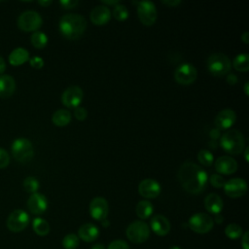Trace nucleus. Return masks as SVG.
I'll return each mask as SVG.
<instances>
[{
	"mask_svg": "<svg viewBox=\"0 0 249 249\" xmlns=\"http://www.w3.org/2000/svg\"><path fill=\"white\" fill-rule=\"evenodd\" d=\"M221 147L231 155H238L245 149V140L243 134L237 129H229L220 140Z\"/></svg>",
	"mask_w": 249,
	"mask_h": 249,
	"instance_id": "7ed1b4c3",
	"label": "nucleus"
},
{
	"mask_svg": "<svg viewBox=\"0 0 249 249\" xmlns=\"http://www.w3.org/2000/svg\"><path fill=\"white\" fill-rule=\"evenodd\" d=\"M241 41L245 44H248L249 43V32L245 31L242 35H241Z\"/></svg>",
	"mask_w": 249,
	"mask_h": 249,
	"instance_id": "c03bdc74",
	"label": "nucleus"
},
{
	"mask_svg": "<svg viewBox=\"0 0 249 249\" xmlns=\"http://www.w3.org/2000/svg\"><path fill=\"white\" fill-rule=\"evenodd\" d=\"M177 176L183 189L193 195L201 193L208 181L206 171L192 161L184 162L180 166Z\"/></svg>",
	"mask_w": 249,
	"mask_h": 249,
	"instance_id": "f257e3e1",
	"label": "nucleus"
},
{
	"mask_svg": "<svg viewBox=\"0 0 249 249\" xmlns=\"http://www.w3.org/2000/svg\"><path fill=\"white\" fill-rule=\"evenodd\" d=\"M52 121L57 126L67 125L71 121V113L66 109H58L53 114Z\"/></svg>",
	"mask_w": 249,
	"mask_h": 249,
	"instance_id": "393cba45",
	"label": "nucleus"
},
{
	"mask_svg": "<svg viewBox=\"0 0 249 249\" xmlns=\"http://www.w3.org/2000/svg\"><path fill=\"white\" fill-rule=\"evenodd\" d=\"M210 135H211V137H212V138L216 139V138H218V137H219V135H220V130H219L218 128H216V129H212V131L210 132Z\"/></svg>",
	"mask_w": 249,
	"mask_h": 249,
	"instance_id": "49530a36",
	"label": "nucleus"
},
{
	"mask_svg": "<svg viewBox=\"0 0 249 249\" xmlns=\"http://www.w3.org/2000/svg\"><path fill=\"white\" fill-rule=\"evenodd\" d=\"M12 154L14 159L21 163L28 162L34 156V149L32 143L23 137L17 138L12 143Z\"/></svg>",
	"mask_w": 249,
	"mask_h": 249,
	"instance_id": "20e7f679",
	"label": "nucleus"
},
{
	"mask_svg": "<svg viewBox=\"0 0 249 249\" xmlns=\"http://www.w3.org/2000/svg\"><path fill=\"white\" fill-rule=\"evenodd\" d=\"M43 23L41 16L35 11H25L18 18V26L25 32L36 31Z\"/></svg>",
	"mask_w": 249,
	"mask_h": 249,
	"instance_id": "0eeeda50",
	"label": "nucleus"
},
{
	"mask_svg": "<svg viewBox=\"0 0 249 249\" xmlns=\"http://www.w3.org/2000/svg\"><path fill=\"white\" fill-rule=\"evenodd\" d=\"M216 217H215V221L217 222V223H222V221H223V217L221 216V214H217V215H215Z\"/></svg>",
	"mask_w": 249,
	"mask_h": 249,
	"instance_id": "3c124183",
	"label": "nucleus"
},
{
	"mask_svg": "<svg viewBox=\"0 0 249 249\" xmlns=\"http://www.w3.org/2000/svg\"><path fill=\"white\" fill-rule=\"evenodd\" d=\"M83 99V90L78 86L68 87L61 95V102L67 108H77Z\"/></svg>",
	"mask_w": 249,
	"mask_h": 249,
	"instance_id": "f8f14e48",
	"label": "nucleus"
},
{
	"mask_svg": "<svg viewBox=\"0 0 249 249\" xmlns=\"http://www.w3.org/2000/svg\"><path fill=\"white\" fill-rule=\"evenodd\" d=\"M29 223L28 214L22 209L14 210L7 219V228L14 232L23 231Z\"/></svg>",
	"mask_w": 249,
	"mask_h": 249,
	"instance_id": "9d476101",
	"label": "nucleus"
},
{
	"mask_svg": "<svg viewBox=\"0 0 249 249\" xmlns=\"http://www.w3.org/2000/svg\"><path fill=\"white\" fill-rule=\"evenodd\" d=\"M136 214L141 219H147L149 218L153 211L154 207L153 204L148 200H140L136 205Z\"/></svg>",
	"mask_w": 249,
	"mask_h": 249,
	"instance_id": "a878e982",
	"label": "nucleus"
},
{
	"mask_svg": "<svg viewBox=\"0 0 249 249\" xmlns=\"http://www.w3.org/2000/svg\"><path fill=\"white\" fill-rule=\"evenodd\" d=\"M151 229L156 234L163 236L169 232L170 223L163 215L157 214L151 219Z\"/></svg>",
	"mask_w": 249,
	"mask_h": 249,
	"instance_id": "6ab92c4d",
	"label": "nucleus"
},
{
	"mask_svg": "<svg viewBox=\"0 0 249 249\" xmlns=\"http://www.w3.org/2000/svg\"><path fill=\"white\" fill-rule=\"evenodd\" d=\"M214 220L206 213H196L188 222L189 228L197 233H206L213 228Z\"/></svg>",
	"mask_w": 249,
	"mask_h": 249,
	"instance_id": "6e6552de",
	"label": "nucleus"
},
{
	"mask_svg": "<svg viewBox=\"0 0 249 249\" xmlns=\"http://www.w3.org/2000/svg\"><path fill=\"white\" fill-rule=\"evenodd\" d=\"M224 191L230 197H240L246 193L247 184L241 178H232L225 183Z\"/></svg>",
	"mask_w": 249,
	"mask_h": 249,
	"instance_id": "ddd939ff",
	"label": "nucleus"
},
{
	"mask_svg": "<svg viewBox=\"0 0 249 249\" xmlns=\"http://www.w3.org/2000/svg\"><path fill=\"white\" fill-rule=\"evenodd\" d=\"M226 81L230 86H234L237 83V76L234 74H229L226 78Z\"/></svg>",
	"mask_w": 249,
	"mask_h": 249,
	"instance_id": "79ce46f5",
	"label": "nucleus"
},
{
	"mask_svg": "<svg viewBox=\"0 0 249 249\" xmlns=\"http://www.w3.org/2000/svg\"><path fill=\"white\" fill-rule=\"evenodd\" d=\"M79 245V237L74 233L66 234L62 239V246L65 249H76Z\"/></svg>",
	"mask_w": 249,
	"mask_h": 249,
	"instance_id": "2f4dec72",
	"label": "nucleus"
},
{
	"mask_svg": "<svg viewBox=\"0 0 249 249\" xmlns=\"http://www.w3.org/2000/svg\"><path fill=\"white\" fill-rule=\"evenodd\" d=\"M209 181H210V184L215 188H222L226 183L223 176L219 174H212L209 178Z\"/></svg>",
	"mask_w": 249,
	"mask_h": 249,
	"instance_id": "f704fd0d",
	"label": "nucleus"
},
{
	"mask_svg": "<svg viewBox=\"0 0 249 249\" xmlns=\"http://www.w3.org/2000/svg\"><path fill=\"white\" fill-rule=\"evenodd\" d=\"M74 116L77 120L79 121H84L87 119V116H88V112L85 108L83 107H80L78 106L77 108L74 109Z\"/></svg>",
	"mask_w": 249,
	"mask_h": 249,
	"instance_id": "4c0bfd02",
	"label": "nucleus"
},
{
	"mask_svg": "<svg viewBox=\"0 0 249 249\" xmlns=\"http://www.w3.org/2000/svg\"><path fill=\"white\" fill-rule=\"evenodd\" d=\"M90 249H105V247H104V245H103V244L96 243V244H94L93 246H91V248H90Z\"/></svg>",
	"mask_w": 249,
	"mask_h": 249,
	"instance_id": "09e8293b",
	"label": "nucleus"
},
{
	"mask_svg": "<svg viewBox=\"0 0 249 249\" xmlns=\"http://www.w3.org/2000/svg\"><path fill=\"white\" fill-rule=\"evenodd\" d=\"M109 207L108 202L104 197H94L89 204V213L90 216L97 221H103L108 215Z\"/></svg>",
	"mask_w": 249,
	"mask_h": 249,
	"instance_id": "4468645a",
	"label": "nucleus"
},
{
	"mask_svg": "<svg viewBox=\"0 0 249 249\" xmlns=\"http://www.w3.org/2000/svg\"><path fill=\"white\" fill-rule=\"evenodd\" d=\"M248 235H249V232H248V231H245V232L241 235V247H242V249H249Z\"/></svg>",
	"mask_w": 249,
	"mask_h": 249,
	"instance_id": "a19ab883",
	"label": "nucleus"
},
{
	"mask_svg": "<svg viewBox=\"0 0 249 249\" xmlns=\"http://www.w3.org/2000/svg\"><path fill=\"white\" fill-rule=\"evenodd\" d=\"M248 87H249V83H248V82H246V83H245V85H244V92H245V94H246V95H248V94H249Z\"/></svg>",
	"mask_w": 249,
	"mask_h": 249,
	"instance_id": "603ef678",
	"label": "nucleus"
},
{
	"mask_svg": "<svg viewBox=\"0 0 249 249\" xmlns=\"http://www.w3.org/2000/svg\"><path fill=\"white\" fill-rule=\"evenodd\" d=\"M137 4V15L140 21L147 26L153 25L157 20V9L151 1L134 2Z\"/></svg>",
	"mask_w": 249,
	"mask_h": 249,
	"instance_id": "1a4fd4ad",
	"label": "nucleus"
},
{
	"mask_svg": "<svg viewBox=\"0 0 249 249\" xmlns=\"http://www.w3.org/2000/svg\"><path fill=\"white\" fill-rule=\"evenodd\" d=\"M161 3L168 7H176L181 4V1L180 0H162Z\"/></svg>",
	"mask_w": 249,
	"mask_h": 249,
	"instance_id": "37998d69",
	"label": "nucleus"
},
{
	"mask_svg": "<svg viewBox=\"0 0 249 249\" xmlns=\"http://www.w3.org/2000/svg\"><path fill=\"white\" fill-rule=\"evenodd\" d=\"M127 238L133 243L145 242L150 236L149 226L142 221H134L128 225L125 231Z\"/></svg>",
	"mask_w": 249,
	"mask_h": 249,
	"instance_id": "423d86ee",
	"label": "nucleus"
},
{
	"mask_svg": "<svg viewBox=\"0 0 249 249\" xmlns=\"http://www.w3.org/2000/svg\"><path fill=\"white\" fill-rule=\"evenodd\" d=\"M38 4L39 5H41V6H43V7H48V6H50L51 4H52V1L51 0H47V1H42V0H40V1H38Z\"/></svg>",
	"mask_w": 249,
	"mask_h": 249,
	"instance_id": "de8ad7c7",
	"label": "nucleus"
},
{
	"mask_svg": "<svg viewBox=\"0 0 249 249\" xmlns=\"http://www.w3.org/2000/svg\"><path fill=\"white\" fill-rule=\"evenodd\" d=\"M113 16L116 19H118L120 21H123V20H125L128 18V11H127L125 6L118 4L114 7Z\"/></svg>",
	"mask_w": 249,
	"mask_h": 249,
	"instance_id": "72a5a7b5",
	"label": "nucleus"
},
{
	"mask_svg": "<svg viewBox=\"0 0 249 249\" xmlns=\"http://www.w3.org/2000/svg\"><path fill=\"white\" fill-rule=\"evenodd\" d=\"M102 3L107 4V5H118L119 1L118 0H115V1H102Z\"/></svg>",
	"mask_w": 249,
	"mask_h": 249,
	"instance_id": "8fccbe9b",
	"label": "nucleus"
},
{
	"mask_svg": "<svg viewBox=\"0 0 249 249\" xmlns=\"http://www.w3.org/2000/svg\"><path fill=\"white\" fill-rule=\"evenodd\" d=\"M27 208L31 213L35 215L43 214L48 208V200L44 195L40 193H34L29 196L27 200Z\"/></svg>",
	"mask_w": 249,
	"mask_h": 249,
	"instance_id": "2eb2a0df",
	"label": "nucleus"
},
{
	"mask_svg": "<svg viewBox=\"0 0 249 249\" xmlns=\"http://www.w3.org/2000/svg\"><path fill=\"white\" fill-rule=\"evenodd\" d=\"M236 114L233 110L227 108L220 111L215 117L214 124L217 128L220 129H229L235 122Z\"/></svg>",
	"mask_w": 249,
	"mask_h": 249,
	"instance_id": "dca6fc26",
	"label": "nucleus"
},
{
	"mask_svg": "<svg viewBox=\"0 0 249 249\" xmlns=\"http://www.w3.org/2000/svg\"><path fill=\"white\" fill-rule=\"evenodd\" d=\"M78 235L82 240L86 242H91L98 237L99 231L95 225L91 223H87L79 228Z\"/></svg>",
	"mask_w": 249,
	"mask_h": 249,
	"instance_id": "412c9836",
	"label": "nucleus"
},
{
	"mask_svg": "<svg viewBox=\"0 0 249 249\" xmlns=\"http://www.w3.org/2000/svg\"><path fill=\"white\" fill-rule=\"evenodd\" d=\"M39 186H40L39 181L37 180V178H35L33 176H28L23 181L24 190L28 193H31V194L37 193V191L39 189Z\"/></svg>",
	"mask_w": 249,
	"mask_h": 249,
	"instance_id": "7c9ffc66",
	"label": "nucleus"
},
{
	"mask_svg": "<svg viewBox=\"0 0 249 249\" xmlns=\"http://www.w3.org/2000/svg\"><path fill=\"white\" fill-rule=\"evenodd\" d=\"M59 3L64 9H73L79 4V1H77V0H61Z\"/></svg>",
	"mask_w": 249,
	"mask_h": 249,
	"instance_id": "ea45409f",
	"label": "nucleus"
},
{
	"mask_svg": "<svg viewBox=\"0 0 249 249\" xmlns=\"http://www.w3.org/2000/svg\"><path fill=\"white\" fill-rule=\"evenodd\" d=\"M30 65L35 69H41L44 66V60L40 56H33L29 59Z\"/></svg>",
	"mask_w": 249,
	"mask_h": 249,
	"instance_id": "58836bf2",
	"label": "nucleus"
},
{
	"mask_svg": "<svg viewBox=\"0 0 249 249\" xmlns=\"http://www.w3.org/2000/svg\"><path fill=\"white\" fill-rule=\"evenodd\" d=\"M225 233L230 239H237L242 235V228L237 224L231 223L226 227Z\"/></svg>",
	"mask_w": 249,
	"mask_h": 249,
	"instance_id": "c756f323",
	"label": "nucleus"
},
{
	"mask_svg": "<svg viewBox=\"0 0 249 249\" xmlns=\"http://www.w3.org/2000/svg\"><path fill=\"white\" fill-rule=\"evenodd\" d=\"M231 68V62L230 58L222 53H213L207 59V69L213 76H224L230 72Z\"/></svg>",
	"mask_w": 249,
	"mask_h": 249,
	"instance_id": "39448f33",
	"label": "nucleus"
},
{
	"mask_svg": "<svg viewBox=\"0 0 249 249\" xmlns=\"http://www.w3.org/2000/svg\"><path fill=\"white\" fill-rule=\"evenodd\" d=\"M16 89V82L14 78L7 74L0 75V97L7 98L11 96Z\"/></svg>",
	"mask_w": 249,
	"mask_h": 249,
	"instance_id": "5701e85b",
	"label": "nucleus"
},
{
	"mask_svg": "<svg viewBox=\"0 0 249 249\" xmlns=\"http://www.w3.org/2000/svg\"><path fill=\"white\" fill-rule=\"evenodd\" d=\"M29 59V53L23 48L15 49L9 55V62L11 65L18 66Z\"/></svg>",
	"mask_w": 249,
	"mask_h": 249,
	"instance_id": "b1692460",
	"label": "nucleus"
},
{
	"mask_svg": "<svg viewBox=\"0 0 249 249\" xmlns=\"http://www.w3.org/2000/svg\"><path fill=\"white\" fill-rule=\"evenodd\" d=\"M90 20L96 25H104L111 18V12L107 6H96L90 12Z\"/></svg>",
	"mask_w": 249,
	"mask_h": 249,
	"instance_id": "aec40b11",
	"label": "nucleus"
},
{
	"mask_svg": "<svg viewBox=\"0 0 249 249\" xmlns=\"http://www.w3.org/2000/svg\"><path fill=\"white\" fill-rule=\"evenodd\" d=\"M32 227L34 231L41 236H45L50 232L49 223L42 218H35L32 222Z\"/></svg>",
	"mask_w": 249,
	"mask_h": 249,
	"instance_id": "cd10ccee",
	"label": "nucleus"
},
{
	"mask_svg": "<svg viewBox=\"0 0 249 249\" xmlns=\"http://www.w3.org/2000/svg\"><path fill=\"white\" fill-rule=\"evenodd\" d=\"M101 223H102V225L104 226V227H107L108 225H109V222L105 219V220H103V221H101Z\"/></svg>",
	"mask_w": 249,
	"mask_h": 249,
	"instance_id": "5fc2aeb1",
	"label": "nucleus"
},
{
	"mask_svg": "<svg viewBox=\"0 0 249 249\" xmlns=\"http://www.w3.org/2000/svg\"><path fill=\"white\" fill-rule=\"evenodd\" d=\"M107 249H129V246L125 241L118 239L112 241Z\"/></svg>",
	"mask_w": 249,
	"mask_h": 249,
	"instance_id": "e433bc0d",
	"label": "nucleus"
},
{
	"mask_svg": "<svg viewBox=\"0 0 249 249\" xmlns=\"http://www.w3.org/2000/svg\"><path fill=\"white\" fill-rule=\"evenodd\" d=\"M244 157H245V160H246V161H248V160H249V158H248V147H246V148H245Z\"/></svg>",
	"mask_w": 249,
	"mask_h": 249,
	"instance_id": "864d4df0",
	"label": "nucleus"
},
{
	"mask_svg": "<svg viewBox=\"0 0 249 249\" xmlns=\"http://www.w3.org/2000/svg\"><path fill=\"white\" fill-rule=\"evenodd\" d=\"M204 206H205V209L211 213V214H214V215H217V214H220L222 209H223V206H224V203H223V200L221 198L220 196H218L217 194H209L205 199H204Z\"/></svg>",
	"mask_w": 249,
	"mask_h": 249,
	"instance_id": "4be33fe9",
	"label": "nucleus"
},
{
	"mask_svg": "<svg viewBox=\"0 0 249 249\" xmlns=\"http://www.w3.org/2000/svg\"><path fill=\"white\" fill-rule=\"evenodd\" d=\"M215 169L225 175L232 174L237 169V162L236 160L229 156H222L217 159L215 161Z\"/></svg>",
	"mask_w": 249,
	"mask_h": 249,
	"instance_id": "a211bd4d",
	"label": "nucleus"
},
{
	"mask_svg": "<svg viewBox=\"0 0 249 249\" xmlns=\"http://www.w3.org/2000/svg\"><path fill=\"white\" fill-rule=\"evenodd\" d=\"M233 68L237 71L247 72L249 70V55L247 53L237 54L232 62Z\"/></svg>",
	"mask_w": 249,
	"mask_h": 249,
	"instance_id": "bb28decb",
	"label": "nucleus"
},
{
	"mask_svg": "<svg viewBox=\"0 0 249 249\" xmlns=\"http://www.w3.org/2000/svg\"><path fill=\"white\" fill-rule=\"evenodd\" d=\"M9 162H10V156L8 152L0 148V168H4L8 166Z\"/></svg>",
	"mask_w": 249,
	"mask_h": 249,
	"instance_id": "c9c22d12",
	"label": "nucleus"
},
{
	"mask_svg": "<svg viewBox=\"0 0 249 249\" xmlns=\"http://www.w3.org/2000/svg\"><path fill=\"white\" fill-rule=\"evenodd\" d=\"M197 160L201 164L205 166H210L214 160L212 153L208 150H200L197 154Z\"/></svg>",
	"mask_w": 249,
	"mask_h": 249,
	"instance_id": "473e14b6",
	"label": "nucleus"
},
{
	"mask_svg": "<svg viewBox=\"0 0 249 249\" xmlns=\"http://www.w3.org/2000/svg\"><path fill=\"white\" fill-rule=\"evenodd\" d=\"M197 71L196 67L190 63H183L179 65L174 73V78L180 85H190L196 79Z\"/></svg>",
	"mask_w": 249,
	"mask_h": 249,
	"instance_id": "9b49d317",
	"label": "nucleus"
},
{
	"mask_svg": "<svg viewBox=\"0 0 249 249\" xmlns=\"http://www.w3.org/2000/svg\"><path fill=\"white\" fill-rule=\"evenodd\" d=\"M138 192L145 198H155L160 193V186L154 179H144L138 186Z\"/></svg>",
	"mask_w": 249,
	"mask_h": 249,
	"instance_id": "f3484780",
	"label": "nucleus"
},
{
	"mask_svg": "<svg viewBox=\"0 0 249 249\" xmlns=\"http://www.w3.org/2000/svg\"><path fill=\"white\" fill-rule=\"evenodd\" d=\"M87 28L86 18L78 14H67L59 20L60 33L69 40L80 38Z\"/></svg>",
	"mask_w": 249,
	"mask_h": 249,
	"instance_id": "f03ea898",
	"label": "nucleus"
},
{
	"mask_svg": "<svg viewBox=\"0 0 249 249\" xmlns=\"http://www.w3.org/2000/svg\"><path fill=\"white\" fill-rule=\"evenodd\" d=\"M169 249H181V248L178 246H171V247H169Z\"/></svg>",
	"mask_w": 249,
	"mask_h": 249,
	"instance_id": "6e6d98bb",
	"label": "nucleus"
},
{
	"mask_svg": "<svg viewBox=\"0 0 249 249\" xmlns=\"http://www.w3.org/2000/svg\"><path fill=\"white\" fill-rule=\"evenodd\" d=\"M6 69V63L2 56H0V74H2Z\"/></svg>",
	"mask_w": 249,
	"mask_h": 249,
	"instance_id": "a18cd8bd",
	"label": "nucleus"
},
{
	"mask_svg": "<svg viewBox=\"0 0 249 249\" xmlns=\"http://www.w3.org/2000/svg\"><path fill=\"white\" fill-rule=\"evenodd\" d=\"M48 43V36L41 31H35L31 35V44L36 49H43Z\"/></svg>",
	"mask_w": 249,
	"mask_h": 249,
	"instance_id": "c85d7f7f",
	"label": "nucleus"
}]
</instances>
